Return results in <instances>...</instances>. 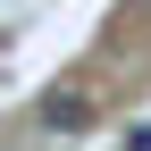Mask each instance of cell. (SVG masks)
<instances>
[{
    "label": "cell",
    "mask_w": 151,
    "mask_h": 151,
    "mask_svg": "<svg viewBox=\"0 0 151 151\" xmlns=\"http://www.w3.org/2000/svg\"><path fill=\"white\" fill-rule=\"evenodd\" d=\"M34 118H42L50 134H92V126H101V101H92L84 84H59V92H42V109H34Z\"/></svg>",
    "instance_id": "6da1fadb"
},
{
    "label": "cell",
    "mask_w": 151,
    "mask_h": 151,
    "mask_svg": "<svg viewBox=\"0 0 151 151\" xmlns=\"http://www.w3.org/2000/svg\"><path fill=\"white\" fill-rule=\"evenodd\" d=\"M134 9H151V0H134Z\"/></svg>",
    "instance_id": "7a4b0ae2"
}]
</instances>
